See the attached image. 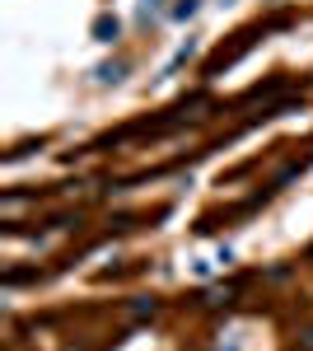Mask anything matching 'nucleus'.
Masks as SVG:
<instances>
[{"instance_id":"obj_1","label":"nucleus","mask_w":313,"mask_h":351,"mask_svg":"<svg viewBox=\"0 0 313 351\" xmlns=\"http://www.w3.org/2000/svg\"><path fill=\"white\" fill-rule=\"evenodd\" d=\"M117 28H122V24H117V19H108V14H103V19L94 24V33H99V43H112V38H117Z\"/></svg>"}]
</instances>
